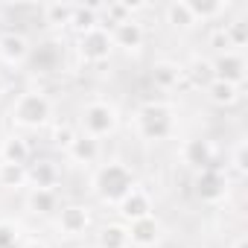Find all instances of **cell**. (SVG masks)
I'll use <instances>...</instances> for the list:
<instances>
[{
    "instance_id": "cell-1",
    "label": "cell",
    "mask_w": 248,
    "mask_h": 248,
    "mask_svg": "<svg viewBox=\"0 0 248 248\" xmlns=\"http://www.w3.org/2000/svg\"><path fill=\"white\" fill-rule=\"evenodd\" d=\"M88 184H91V193L99 204L117 207L123 202V196H129L138 187V175L126 161L111 158V161H102V164L93 167Z\"/></svg>"
},
{
    "instance_id": "cell-28",
    "label": "cell",
    "mask_w": 248,
    "mask_h": 248,
    "mask_svg": "<svg viewBox=\"0 0 248 248\" xmlns=\"http://www.w3.org/2000/svg\"><path fill=\"white\" fill-rule=\"evenodd\" d=\"M41 18L50 30H70L73 3H47V6H41Z\"/></svg>"
},
{
    "instance_id": "cell-15",
    "label": "cell",
    "mask_w": 248,
    "mask_h": 248,
    "mask_svg": "<svg viewBox=\"0 0 248 248\" xmlns=\"http://www.w3.org/2000/svg\"><path fill=\"white\" fill-rule=\"evenodd\" d=\"M149 82H152L155 91H161V93H172V91L184 82V67H181L178 62H172V59H161V62L152 64V70H149Z\"/></svg>"
},
{
    "instance_id": "cell-20",
    "label": "cell",
    "mask_w": 248,
    "mask_h": 248,
    "mask_svg": "<svg viewBox=\"0 0 248 248\" xmlns=\"http://www.w3.org/2000/svg\"><path fill=\"white\" fill-rule=\"evenodd\" d=\"M161 12H164V24H170L175 32H190L193 27H199L190 6H187V0H170Z\"/></svg>"
},
{
    "instance_id": "cell-34",
    "label": "cell",
    "mask_w": 248,
    "mask_h": 248,
    "mask_svg": "<svg viewBox=\"0 0 248 248\" xmlns=\"http://www.w3.org/2000/svg\"><path fill=\"white\" fill-rule=\"evenodd\" d=\"M6 96V79H3V73H0V99Z\"/></svg>"
},
{
    "instance_id": "cell-21",
    "label": "cell",
    "mask_w": 248,
    "mask_h": 248,
    "mask_svg": "<svg viewBox=\"0 0 248 248\" xmlns=\"http://www.w3.org/2000/svg\"><path fill=\"white\" fill-rule=\"evenodd\" d=\"M242 91H245V88H236V85H228V82L213 79L202 93H204V99H207L210 105H216V108H231V105H236V102L242 99Z\"/></svg>"
},
{
    "instance_id": "cell-17",
    "label": "cell",
    "mask_w": 248,
    "mask_h": 248,
    "mask_svg": "<svg viewBox=\"0 0 248 248\" xmlns=\"http://www.w3.org/2000/svg\"><path fill=\"white\" fill-rule=\"evenodd\" d=\"M0 161L3 164H18V167H30L32 164V146L24 135L12 132L0 140Z\"/></svg>"
},
{
    "instance_id": "cell-14",
    "label": "cell",
    "mask_w": 248,
    "mask_h": 248,
    "mask_svg": "<svg viewBox=\"0 0 248 248\" xmlns=\"http://www.w3.org/2000/svg\"><path fill=\"white\" fill-rule=\"evenodd\" d=\"M24 204L32 216H56L59 207H62V199H59V190H50V187H27L24 193Z\"/></svg>"
},
{
    "instance_id": "cell-35",
    "label": "cell",
    "mask_w": 248,
    "mask_h": 248,
    "mask_svg": "<svg viewBox=\"0 0 248 248\" xmlns=\"http://www.w3.org/2000/svg\"><path fill=\"white\" fill-rule=\"evenodd\" d=\"M76 248H85V245H76Z\"/></svg>"
},
{
    "instance_id": "cell-4",
    "label": "cell",
    "mask_w": 248,
    "mask_h": 248,
    "mask_svg": "<svg viewBox=\"0 0 248 248\" xmlns=\"http://www.w3.org/2000/svg\"><path fill=\"white\" fill-rule=\"evenodd\" d=\"M120 108L111 102V99H105V96H93V99H88V102H82V108H79V114H76V129H79V135H85V138H93V140H105V138H111L117 129H120Z\"/></svg>"
},
{
    "instance_id": "cell-3",
    "label": "cell",
    "mask_w": 248,
    "mask_h": 248,
    "mask_svg": "<svg viewBox=\"0 0 248 248\" xmlns=\"http://www.w3.org/2000/svg\"><path fill=\"white\" fill-rule=\"evenodd\" d=\"M53 114H56V105H53L50 93H44L41 88H27L9 102V123L24 132L47 129L56 120Z\"/></svg>"
},
{
    "instance_id": "cell-22",
    "label": "cell",
    "mask_w": 248,
    "mask_h": 248,
    "mask_svg": "<svg viewBox=\"0 0 248 248\" xmlns=\"http://www.w3.org/2000/svg\"><path fill=\"white\" fill-rule=\"evenodd\" d=\"M187 6H190L196 24H216L219 18H225L231 12V3H222V0H187Z\"/></svg>"
},
{
    "instance_id": "cell-6",
    "label": "cell",
    "mask_w": 248,
    "mask_h": 248,
    "mask_svg": "<svg viewBox=\"0 0 248 248\" xmlns=\"http://www.w3.org/2000/svg\"><path fill=\"white\" fill-rule=\"evenodd\" d=\"M91 225H93L91 207H88V204H79V202L62 204L59 213L53 216V228H56V233L64 236V239H82V236H88Z\"/></svg>"
},
{
    "instance_id": "cell-5",
    "label": "cell",
    "mask_w": 248,
    "mask_h": 248,
    "mask_svg": "<svg viewBox=\"0 0 248 248\" xmlns=\"http://www.w3.org/2000/svg\"><path fill=\"white\" fill-rule=\"evenodd\" d=\"M73 50L85 67H99L114 56V44H111V35L105 27H93L88 32H79L73 41Z\"/></svg>"
},
{
    "instance_id": "cell-32",
    "label": "cell",
    "mask_w": 248,
    "mask_h": 248,
    "mask_svg": "<svg viewBox=\"0 0 248 248\" xmlns=\"http://www.w3.org/2000/svg\"><path fill=\"white\" fill-rule=\"evenodd\" d=\"M21 248H53L44 236H27L24 242H21Z\"/></svg>"
},
{
    "instance_id": "cell-30",
    "label": "cell",
    "mask_w": 248,
    "mask_h": 248,
    "mask_svg": "<svg viewBox=\"0 0 248 248\" xmlns=\"http://www.w3.org/2000/svg\"><path fill=\"white\" fill-rule=\"evenodd\" d=\"M228 164H231V172H233L236 178H245V172H248V143H245L242 138L233 143Z\"/></svg>"
},
{
    "instance_id": "cell-8",
    "label": "cell",
    "mask_w": 248,
    "mask_h": 248,
    "mask_svg": "<svg viewBox=\"0 0 248 248\" xmlns=\"http://www.w3.org/2000/svg\"><path fill=\"white\" fill-rule=\"evenodd\" d=\"M210 64H213V79L228 82V85H236V88H245V79H248L245 53L225 50V53L210 56Z\"/></svg>"
},
{
    "instance_id": "cell-10",
    "label": "cell",
    "mask_w": 248,
    "mask_h": 248,
    "mask_svg": "<svg viewBox=\"0 0 248 248\" xmlns=\"http://www.w3.org/2000/svg\"><path fill=\"white\" fill-rule=\"evenodd\" d=\"M32 41L21 30H3L0 32V62L6 67H24L30 62Z\"/></svg>"
},
{
    "instance_id": "cell-25",
    "label": "cell",
    "mask_w": 248,
    "mask_h": 248,
    "mask_svg": "<svg viewBox=\"0 0 248 248\" xmlns=\"http://www.w3.org/2000/svg\"><path fill=\"white\" fill-rule=\"evenodd\" d=\"M93 27H102V18H99V3H73V18H70V30L79 35V32H88Z\"/></svg>"
},
{
    "instance_id": "cell-29",
    "label": "cell",
    "mask_w": 248,
    "mask_h": 248,
    "mask_svg": "<svg viewBox=\"0 0 248 248\" xmlns=\"http://www.w3.org/2000/svg\"><path fill=\"white\" fill-rule=\"evenodd\" d=\"M76 135H79V129H76L73 120H53V123H50V140H53V146H59L62 152L76 140Z\"/></svg>"
},
{
    "instance_id": "cell-31",
    "label": "cell",
    "mask_w": 248,
    "mask_h": 248,
    "mask_svg": "<svg viewBox=\"0 0 248 248\" xmlns=\"http://www.w3.org/2000/svg\"><path fill=\"white\" fill-rule=\"evenodd\" d=\"M207 47L213 50V56H216V53H225V50H228L225 32H222V27H219V24H216V27H213L210 32H207Z\"/></svg>"
},
{
    "instance_id": "cell-26",
    "label": "cell",
    "mask_w": 248,
    "mask_h": 248,
    "mask_svg": "<svg viewBox=\"0 0 248 248\" xmlns=\"http://www.w3.org/2000/svg\"><path fill=\"white\" fill-rule=\"evenodd\" d=\"M219 27H222V32H225L228 50L242 53L245 44H248V21H245V18H225V24H219Z\"/></svg>"
},
{
    "instance_id": "cell-2",
    "label": "cell",
    "mask_w": 248,
    "mask_h": 248,
    "mask_svg": "<svg viewBox=\"0 0 248 248\" xmlns=\"http://www.w3.org/2000/svg\"><path fill=\"white\" fill-rule=\"evenodd\" d=\"M132 132L143 143H164L175 135V108L167 99H146L132 114Z\"/></svg>"
},
{
    "instance_id": "cell-12",
    "label": "cell",
    "mask_w": 248,
    "mask_h": 248,
    "mask_svg": "<svg viewBox=\"0 0 248 248\" xmlns=\"http://www.w3.org/2000/svg\"><path fill=\"white\" fill-rule=\"evenodd\" d=\"M178 155H181V164L187 170H193V172L216 167L213 164L216 161V149H213V143L207 138H190V140H184L181 149H178Z\"/></svg>"
},
{
    "instance_id": "cell-19",
    "label": "cell",
    "mask_w": 248,
    "mask_h": 248,
    "mask_svg": "<svg viewBox=\"0 0 248 248\" xmlns=\"http://www.w3.org/2000/svg\"><path fill=\"white\" fill-rule=\"evenodd\" d=\"M184 67V82L196 91H204L210 82H213V64H210V56H193Z\"/></svg>"
},
{
    "instance_id": "cell-23",
    "label": "cell",
    "mask_w": 248,
    "mask_h": 248,
    "mask_svg": "<svg viewBox=\"0 0 248 248\" xmlns=\"http://www.w3.org/2000/svg\"><path fill=\"white\" fill-rule=\"evenodd\" d=\"M30 67H35V73H56L62 64V50L56 44H38L30 53Z\"/></svg>"
},
{
    "instance_id": "cell-33",
    "label": "cell",
    "mask_w": 248,
    "mask_h": 248,
    "mask_svg": "<svg viewBox=\"0 0 248 248\" xmlns=\"http://www.w3.org/2000/svg\"><path fill=\"white\" fill-rule=\"evenodd\" d=\"M228 248H248V236H245V233H236V236L228 242Z\"/></svg>"
},
{
    "instance_id": "cell-9",
    "label": "cell",
    "mask_w": 248,
    "mask_h": 248,
    "mask_svg": "<svg viewBox=\"0 0 248 248\" xmlns=\"http://www.w3.org/2000/svg\"><path fill=\"white\" fill-rule=\"evenodd\" d=\"M108 35L114 50H123V53H140L146 44V27L140 18H129L117 27H108Z\"/></svg>"
},
{
    "instance_id": "cell-27",
    "label": "cell",
    "mask_w": 248,
    "mask_h": 248,
    "mask_svg": "<svg viewBox=\"0 0 248 248\" xmlns=\"http://www.w3.org/2000/svg\"><path fill=\"white\" fill-rule=\"evenodd\" d=\"M30 187V175H27V167H18V164H3L0 161V190H27Z\"/></svg>"
},
{
    "instance_id": "cell-7",
    "label": "cell",
    "mask_w": 248,
    "mask_h": 248,
    "mask_svg": "<svg viewBox=\"0 0 248 248\" xmlns=\"http://www.w3.org/2000/svg\"><path fill=\"white\" fill-rule=\"evenodd\" d=\"M193 193L204 204H219L228 196V172H222L219 167H207V170L193 172Z\"/></svg>"
},
{
    "instance_id": "cell-18",
    "label": "cell",
    "mask_w": 248,
    "mask_h": 248,
    "mask_svg": "<svg viewBox=\"0 0 248 248\" xmlns=\"http://www.w3.org/2000/svg\"><path fill=\"white\" fill-rule=\"evenodd\" d=\"M93 239H96V248H132L129 245V225L120 222V219L99 225Z\"/></svg>"
},
{
    "instance_id": "cell-24",
    "label": "cell",
    "mask_w": 248,
    "mask_h": 248,
    "mask_svg": "<svg viewBox=\"0 0 248 248\" xmlns=\"http://www.w3.org/2000/svg\"><path fill=\"white\" fill-rule=\"evenodd\" d=\"M27 175H30V187H50V190H59L62 170H59L53 161H32V164L27 167Z\"/></svg>"
},
{
    "instance_id": "cell-16",
    "label": "cell",
    "mask_w": 248,
    "mask_h": 248,
    "mask_svg": "<svg viewBox=\"0 0 248 248\" xmlns=\"http://www.w3.org/2000/svg\"><path fill=\"white\" fill-rule=\"evenodd\" d=\"M64 158L76 167H96L99 158H102V146L99 140L93 138H85V135H76V140L64 149Z\"/></svg>"
},
{
    "instance_id": "cell-11",
    "label": "cell",
    "mask_w": 248,
    "mask_h": 248,
    "mask_svg": "<svg viewBox=\"0 0 248 248\" xmlns=\"http://www.w3.org/2000/svg\"><path fill=\"white\" fill-rule=\"evenodd\" d=\"M155 213V199H152V193L146 190V187H135L129 196H123V202L117 204V216H120V222H138V219H146V216H152Z\"/></svg>"
},
{
    "instance_id": "cell-13",
    "label": "cell",
    "mask_w": 248,
    "mask_h": 248,
    "mask_svg": "<svg viewBox=\"0 0 248 248\" xmlns=\"http://www.w3.org/2000/svg\"><path fill=\"white\" fill-rule=\"evenodd\" d=\"M161 239H164V225L155 213L146 219L129 222V245L132 248H158Z\"/></svg>"
}]
</instances>
